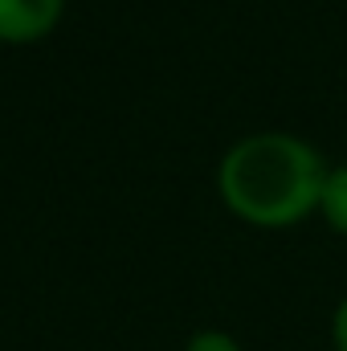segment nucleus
<instances>
[{
	"label": "nucleus",
	"instance_id": "obj_4",
	"mask_svg": "<svg viewBox=\"0 0 347 351\" xmlns=\"http://www.w3.org/2000/svg\"><path fill=\"white\" fill-rule=\"evenodd\" d=\"M188 351H241L225 331H200V335H192V343Z\"/></svg>",
	"mask_w": 347,
	"mask_h": 351
},
{
	"label": "nucleus",
	"instance_id": "obj_3",
	"mask_svg": "<svg viewBox=\"0 0 347 351\" xmlns=\"http://www.w3.org/2000/svg\"><path fill=\"white\" fill-rule=\"evenodd\" d=\"M319 208H323L327 225H331L335 233H344V237H347V164H344V168H335V172H327V184H323V200H319Z\"/></svg>",
	"mask_w": 347,
	"mask_h": 351
},
{
	"label": "nucleus",
	"instance_id": "obj_2",
	"mask_svg": "<svg viewBox=\"0 0 347 351\" xmlns=\"http://www.w3.org/2000/svg\"><path fill=\"white\" fill-rule=\"evenodd\" d=\"M62 16V0H0V41H33Z\"/></svg>",
	"mask_w": 347,
	"mask_h": 351
},
{
	"label": "nucleus",
	"instance_id": "obj_5",
	"mask_svg": "<svg viewBox=\"0 0 347 351\" xmlns=\"http://www.w3.org/2000/svg\"><path fill=\"white\" fill-rule=\"evenodd\" d=\"M331 339H335V348L347 351V298L335 306V319H331Z\"/></svg>",
	"mask_w": 347,
	"mask_h": 351
},
{
	"label": "nucleus",
	"instance_id": "obj_1",
	"mask_svg": "<svg viewBox=\"0 0 347 351\" xmlns=\"http://www.w3.org/2000/svg\"><path fill=\"white\" fill-rule=\"evenodd\" d=\"M217 184H221L225 204L241 221L278 229L319 208L327 168L311 143L265 131L229 147V156L221 160Z\"/></svg>",
	"mask_w": 347,
	"mask_h": 351
}]
</instances>
